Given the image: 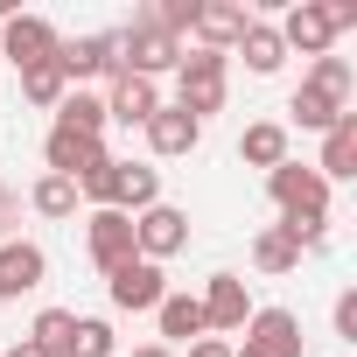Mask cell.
I'll use <instances>...</instances> for the list:
<instances>
[{
    "label": "cell",
    "mask_w": 357,
    "mask_h": 357,
    "mask_svg": "<svg viewBox=\"0 0 357 357\" xmlns=\"http://www.w3.org/2000/svg\"><path fill=\"white\" fill-rule=\"evenodd\" d=\"M112 350H119L112 322H98V315H77V336H70V357H112Z\"/></svg>",
    "instance_id": "f1b7e54d"
},
{
    "label": "cell",
    "mask_w": 357,
    "mask_h": 357,
    "mask_svg": "<svg viewBox=\"0 0 357 357\" xmlns=\"http://www.w3.org/2000/svg\"><path fill=\"white\" fill-rule=\"evenodd\" d=\"M336 336H343V343H357V287H343V294H336Z\"/></svg>",
    "instance_id": "f546056e"
},
{
    "label": "cell",
    "mask_w": 357,
    "mask_h": 357,
    "mask_svg": "<svg viewBox=\"0 0 357 357\" xmlns=\"http://www.w3.org/2000/svg\"><path fill=\"white\" fill-rule=\"evenodd\" d=\"M252 266H259V273H294V266H301V245H294L280 225H266V231L252 238Z\"/></svg>",
    "instance_id": "603a6c76"
},
{
    "label": "cell",
    "mask_w": 357,
    "mask_h": 357,
    "mask_svg": "<svg viewBox=\"0 0 357 357\" xmlns=\"http://www.w3.org/2000/svg\"><path fill=\"white\" fill-rule=\"evenodd\" d=\"M225 84H231V56H218V50H197V56L175 63V105H183L197 126L225 105Z\"/></svg>",
    "instance_id": "6da1fadb"
},
{
    "label": "cell",
    "mask_w": 357,
    "mask_h": 357,
    "mask_svg": "<svg viewBox=\"0 0 357 357\" xmlns=\"http://www.w3.org/2000/svg\"><path fill=\"white\" fill-rule=\"evenodd\" d=\"M0 357H43V350H36V343H29V336H22V343H15V350H0Z\"/></svg>",
    "instance_id": "d6a6232c"
},
{
    "label": "cell",
    "mask_w": 357,
    "mask_h": 357,
    "mask_svg": "<svg viewBox=\"0 0 357 357\" xmlns=\"http://www.w3.org/2000/svg\"><path fill=\"white\" fill-rule=\"evenodd\" d=\"M197 301H204V336H231V329L252 322V294H245L238 273H211V287Z\"/></svg>",
    "instance_id": "52a82bcc"
},
{
    "label": "cell",
    "mask_w": 357,
    "mask_h": 357,
    "mask_svg": "<svg viewBox=\"0 0 357 357\" xmlns=\"http://www.w3.org/2000/svg\"><path fill=\"white\" fill-rule=\"evenodd\" d=\"M119 43V70H133V77H161V70H175V63H183V36H168V29H154L147 15L133 22V29H119L112 36Z\"/></svg>",
    "instance_id": "7a4b0ae2"
},
{
    "label": "cell",
    "mask_w": 357,
    "mask_h": 357,
    "mask_svg": "<svg viewBox=\"0 0 357 357\" xmlns=\"http://www.w3.org/2000/svg\"><path fill=\"white\" fill-rule=\"evenodd\" d=\"M133 357H175V350H168V343H140Z\"/></svg>",
    "instance_id": "836d02e7"
},
{
    "label": "cell",
    "mask_w": 357,
    "mask_h": 357,
    "mask_svg": "<svg viewBox=\"0 0 357 357\" xmlns=\"http://www.w3.org/2000/svg\"><path fill=\"white\" fill-rule=\"evenodd\" d=\"M70 336H77V315H70V308H43L36 329H29V343H36L43 357H70Z\"/></svg>",
    "instance_id": "cb8c5ba5"
},
{
    "label": "cell",
    "mask_w": 357,
    "mask_h": 357,
    "mask_svg": "<svg viewBox=\"0 0 357 357\" xmlns=\"http://www.w3.org/2000/svg\"><path fill=\"white\" fill-rule=\"evenodd\" d=\"M154 204H161V175H154L147 161H112V175H105V211L140 218V211H154Z\"/></svg>",
    "instance_id": "30bf717a"
},
{
    "label": "cell",
    "mask_w": 357,
    "mask_h": 357,
    "mask_svg": "<svg viewBox=\"0 0 357 357\" xmlns=\"http://www.w3.org/2000/svg\"><path fill=\"white\" fill-rule=\"evenodd\" d=\"M329 43H336V29H329V8H322V0L287 8V22H280V50H301V56L315 63V56H329Z\"/></svg>",
    "instance_id": "4fadbf2b"
},
{
    "label": "cell",
    "mask_w": 357,
    "mask_h": 357,
    "mask_svg": "<svg viewBox=\"0 0 357 357\" xmlns=\"http://www.w3.org/2000/svg\"><path fill=\"white\" fill-rule=\"evenodd\" d=\"M56 126H70V133H105V98H91V91H63V105H56Z\"/></svg>",
    "instance_id": "484cf974"
},
{
    "label": "cell",
    "mask_w": 357,
    "mask_h": 357,
    "mask_svg": "<svg viewBox=\"0 0 357 357\" xmlns=\"http://www.w3.org/2000/svg\"><path fill=\"white\" fill-rule=\"evenodd\" d=\"M245 22H252V15L238 8V0H197V22H190V36H197L204 50H218V56H225V50H238Z\"/></svg>",
    "instance_id": "9a60e30c"
},
{
    "label": "cell",
    "mask_w": 357,
    "mask_h": 357,
    "mask_svg": "<svg viewBox=\"0 0 357 357\" xmlns=\"http://www.w3.org/2000/svg\"><path fill=\"white\" fill-rule=\"evenodd\" d=\"M154 112H161V91H154L147 77L119 70V77H112V98H105V119H119V126H147Z\"/></svg>",
    "instance_id": "2e32d148"
},
{
    "label": "cell",
    "mask_w": 357,
    "mask_h": 357,
    "mask_svg": "<svg viewBox=\"0 0 357 357\" xmlns=\"http://www.w3.org/2000/svg\"><path fill=\"white\" fill-rule=\"evenodd\" d=\"M63 91H70V77H63V63H56V56L22 70V98H29V105H63Z\"/></svg>",
    "instance_id": "d4e9b609"
},
{
    "label": "cell",
    "mask_w": 357,
    "mask_h": 357,
    "mask_svg": "<svg viewBox=\"0 0 357 357\" xmlns=\"http://www.w3.org/2000/svg\"><path fill=\"white\" fill-rule=\"evenodd\" d=\"M140 133H147V147H154L161 161H175V154H190V147L204 140V126H197V119H190L183 105H161V112H154V119H147Z\"/></svg>",
    "instance_id": "e0dca14e"
},
{
    "label": "cell",
    "mask_w": 357,
    "mask_h": 357,
    "mask_svg": "<svg viewBox=\"0 0 357 357\" xmlns=\"http://www.w3.org/2000/svg\"><path fill=\"white\" fill-rule=\"evenodd\" d=\"M190 357H231V343H225V336H197V343H190Z\"/></svg>",
    "instance_id": "1f68e13d"
},
{
    "label": "cell",
    "mask_w": 357,
    "mask_h": 357,
    "mask_svg": "<svg viewBox=\"0 0 357 357\" xmlns=\"http://www.w3.org/2000/svg\"><path fill=\"white\" fill-rule=\"evenodd\" d=\"M0 22H8V8H0Z\"/></svg>",
    "instance_id": "e575fe53"
},
{
    "label": "cell",
    "mask_w": 357,
    "mask_h": 357,
    "mask_svg": "<svg viewBox=\"0 0 357 357\" xmlns=\"http://www.w3.org/2000/svg\"><path fill=\"white\" fill-rule=\"evenodd\" d=\"M84 252H91L98 273H119L126 259H140V252H133V218H126V211H91V218H84Z\"/></svg>",
    "instance_id": "277c9868"
},
{
    "label": "cell",
    "mask_w": 357,
    "mask_h": 357,
    "mask_svg": "<svg viewBox=\"0 0 357 357\" xmlns=\"http://www.w3.org/2000/svg\"><path fill=\"white\" fill-rule=\"evenodd\" d=\"M301 84H322V91H336V98H350V84H357V70H350V56H336V50H329V56H315V63H308V77H301Z\"/></svg>",
    "instance_id": "83f0119b"
},
{
    "label": "cell",
    "mask_w": 357,
    "mask_h": 357,
    "mask_svg": "<svg viewBox=\"0 0 357 357\" xmlns=\"http://www.w3.org/2000/svg\"><path fill=\"white\" fill-rule=\"evenodd\" d=\"M231 357H301V322L287 308H252L245 343H231Z\"/></svg>",
    "instance_id": "5b68a950"
},
{
    "label": "cell",
    "mask_w": 357,
    "mask_h": 357,
    "mask_svg": "<svg viewBox=\"0 0 357 357\" xmlns=\"http://www.w3.org/2000/svg\"><path fill=\"white\" fill-rule=\"evenodd\" d=\"M56 29L43 22V15H8V22H0V56H8L15 70H29V63H50L56 56Z\"/></svg>",
    "instance_id": "ba28073f"
},
{
    "label": "cell",
    "mask_w": 357,
    "mask_h": 357,
    "mask_svg": "<svg viewBox=\"0 0 357 357\" xmlns=\"http://www.w3.org/2000/svg\"><path fill=\"white\" fill-rule=\"evenodd\" d=\"M322 8H329V29H336V36L357 29V0H322Z\"/></svg>",
    "instance_id": "4dcf8cb0"
},
{
    "label": "cell",
    "mask_w": 357,
    "mask_h": 357,
    "mask_svg": "<svg viewBox=\"0 0 357 357\" xmlns=\"http://www.w3.org/2000/svg\"><path fill=\"white\" fill-rule=\"evenodd\" d=\"M183 245H190V218L175 211V204H154V211L133 218V252H140V259L161 266V259H175Z\"/></svg>",
    "instance_id": "8992f818"
},
{
    "label": "cell",
    "mask_w": 357,
    "mask_h": 357,
    "mask_svg": "<svg viewBox=\"0 0 357 357\" xmlns=\"http://www.w3.org/2000/svg\"><path fill=\"white\" fill-rule=\"evenodd\" d=\"M238 161H245V168H280V161H287V126H280V119H252V126L238 133Z\"/></svg>",
    "instance_id": "ffe728a7"
},
{
    "label": "cell",
    "mask_w": 357,
    "mask_h": 357,
    "mask_svg": "<svg viewBox=\"0 0 357 357\" xmlns=\"http://www.w3.org/2000/svg\"><path fill=\"white\" fill-rule=\"evenodd\" d=\"M238 56H245V70H252V77H273V70L287 63V50H280V29H273V22H245V36H238Z\"/></svg>",
    "instance_id": "44dd1931"
},
{
    "label": "cell",
    "mask_w": 357,
    "mask_h": 357,
    "mask_svg": "<svg viewBox=\"0 0 357 357\" xmlns=\"http://www.w3.org/2000/svg\"><path fill=\"white\" fill-rule=\"evenodd\" d=\"M105 294H112V308H126V315H147V308H161L168 280H161V266H154V259H126L119 273H105Z\"/></svg>",
    "instance_id": "9c48e42d"
},
{
    "label": "cell",
    "mask_w": 357,
    "mask_h": 357,
    "mask_svg": "<svg viewBox=\"0 0 357 357\" xmlns=\"http://www.w3.org/2000/svg\"><path fill=\"white\" fill-rule=\"evenodd\" d=\"M322 183H350L357 175V112H343L329 133H322V161H315Z\"/></svg>",
    "instance_id": "ac0fdd59"
},
{
    "label": "cell",
    "mask_w": 357,
    "mask_h": 357,
    "mask_svg": "<svg viewBox=\"0 0 357 357\" xmlns=\"http://www.w3.org/2000/svg\"><path fill=\"white\" fill-rule=\"evenodd\" d=\"M266 197L280 204V218H329V183L294 154L280 168H266Z\"/></svg>",
    "instance_id": "3957f363"
},
{
    "label": "cell",
    "mask_w": 357,
    "mask_h": 357,
    "mask_svg": "<svg viewBox=\"0 0 357 357\" xmlns=\"http://www.w3.org/2000/svg\"><path fill=\"white\" fill-rule=\"evenodd\" d=\"M287 112H294L301 133H329V126L350 112V98H336V91H322V84H301V91L287 98Z\"/></svg>",
    "instance_id": "d6986e66"
},
{
    "label": "cell",
    "mask_w": 357,
    "mask_h": 357,
    "mask_svg": "<svg viewBox=\"0 0 357 357\" xmlns=\"http://www.w3.org/2000/svg\"><path fill=\"white\" fill-rule=\"evenodd\" d=\"M29 204L43 218H77V183H70V175H43V183L29 190Z\"/></svg>",
    "instance_id": "4316f807"
},
{
    "label": "cell",
    "mask_w": 357,
    "mask_h": 357,
    "mask_svg": "<svg viewBox=\"0 0 357 357\" xmlns=\"http://www.w3.org/2000/svg\"><path fill=\"white\" fill-rule=\"evenodd\" d=\"M56 63H63L70 84H84V77H119V43H112V36H77V43H56Z\"/></svg>",
    "instance_id": "5bb4252c"
},
{
    "label": "cell",
    "mask_w": 357,
    "mask_h": 357,
    "mask_svg": "<svg viewBox=\"0 0 357 357\" xmlns=\"http://www.w3.org/2000/svg\"><path fill=\"white\" fill-rule=\"evenodd\" d=\"M43 280H50L43 245H29V238H8V245H0V301H22V294H36Z\"/></svg>",
    "instance_id": "7c38bea8"
},
{
    "label": "cell",
    "mask_w": 357,
    "mask_h": 357,
    "mask_svg": "<svg viewBox=\"0 0 357 357\" xmlns=\"http://www.w3.org/2000/svg\"><path fill=\"white\" fill-rule=\"evenodd\" d=\"M154 315H161V336H168V343H197V336H204V301H197V294H161Z\"/></svg>",
    "instance_id": "7402d4cb"
},
{
    "label": "cell",
    "mask_w": 357,
    "mask_h": 357,
    "mask_svg": "<svg viewBox=\"0 0 357 357\" xmlns=\"http://www.w3.org/2000/svg\"><path fill=\"white\" fill-rule=\"evenodd\" d=\"M43 161H50V175H91L98 161H112L105 154V140H91V133H70V126H50V140H43Z\"/></svg>",
    "instance_id": "8fae6325"
}]
</instances>
